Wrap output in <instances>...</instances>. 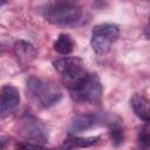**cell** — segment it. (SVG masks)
Listing matches in <instances>:
<instances>
[{"label": "cell", "instance_id": "obj_14", "mask_svg": "<svg viewBox=\"0 0 150 150\" xmlns=\"http://www.w3.org/2000/svg\"><path fill=\"white\" fill-rule=\"evenodd\" d=\"M138 145L142 150H149V144H150V136H149V124L145 122L144 127L142 128L139 135H138Z\"/></svg>", "mask_w": 150, "mask_h": 150}, {"label": "cell", "instance_id": "obj_13", "mask_svg": "<svg viewBox=\"0 0 150 150\" xmlns=\"http://www.w3.org/2000/svg\"><path fill=\"white\" fill-rule=\"evenodd\" d=\"M109 136H110V139H111V143L115 145V146H120L123 144L124 142V130L122 128V124H121V121H114V122H110V125H109Z\"/></svg>", "mask_w": 150, "mask_h": 150}, {"label": "cell", "instance_id": "obj_3", "mask_svg": "<svg viewBox=\"0 0 150 150\" xmlns=\"http://www.w3.org/2000/svg\"><path fill=\"white\" fill-rule=\"evenodd\" d=\"M74 101L80 103L100 104L103 95V87L96 73H89L69 90Z\"/></svg>", "mask_w": 150, "mask_h": 150}, {"label": "cell", "instance_id": "obj_2", "mask_svg": "<svg viewBox=\"0 0 150 150\" xmlns=\"http://www.w3.org/2000/svg\"><path fill=\"white\" fill-rule=\"evenodd\" d=\"M26 86L30 97L42 108H50L62 100V90L50 80L32 76L27 80Z\"/></svg>", "mask_w": 150, "mask_h": 150}, {"label": "cell", "instance_id": "obj_1", "mask_svg": "<svg viewBox=\"0 0 150 150\" xmlns=\"http://www.w3.org/2000/svg\"><path fill=\"white\" fill-rule=\"evenodd\" d=\"M43 18L56 26H76L83 16V8L76 1H50L42 8Z\"/></svg>", "mask_w": 150, "mask_h": 150}, {"label": "cell", "instance_id": "obj_11", "mask_svg": "<svg viewBox=\"0 0 150 150\" xmlns=\"http://www.w3.org/2000/svg\"><path fill=\"white\" fill-rule=\"evenodd\" d=\"M100 139V136H76L73 134H69L67 138L63 141V148L68 150L79 149V148H88L94 145Z\"/></svg>", "mask_w": 150, "mask_h": 150}, {"label": "cell", "instance_id": "obj_9", "mask_svg": "<svg viewBox=\"0 0 150 150\" xmlns=\"http://www.w3.org/2000/svg\"><path fill=\"white\" fill-rule=\"evenodd\" d=\"M13 49L18 59V62L22 68H27L38 56L36 48L30 42L25 41V40H18L14 43Z\"/></svg>", "mask_w": 150, "mask_h": 150}, {"label": "cell", "instance_id": "obj_6", "mask_svg": "<svg viewBox=\"0 0 150 150\" xmlns=\"http://www.w3.org/2000/svg\"><path fill=\"white\" fill-rule=\"evenodd\" d=\"M120 36V28L115 23L103 22L96 25L91 30L90 45L97 55H105Z\"/></svg>", "mask_w": 150, "mask_h": 150}, {"label": "cell", "instance_id": "obj_8", "mask_svg": "<svg viewBox=\"0 0 150 150\" xmlns=\"http://www.w3.org/2000/svg\"><path fill=\"white\" fill-rule=\"evenodd\" d=\"M107 121V116L103 114H83L74 117L70 122V132H81L103 124Z\"/></svg>", "mask_w": 150, "mask_h": 150}, {"label": "cell", "instance_id": "obj_10", "mask_svg": "<svg viewBox=\"0 0 150 150\" xmlns=\"http://www.w3.org/2000/svg\"><path fill=\"white\" fill-rule=\"evenodd\" d=\"M130 107L137 117L144 122H149V100L145 96L134 94L130 97Z\"/></svg>", "mask_w": 150, "mask_h": 150}, {"label": "cell", "instance_id": "obj_7", "mask_svg": "<svg viewBox=\"0 0 150 150\" xmlns=\"http://www.w3.org/2000/svg\"><path fill=\"white\" fill-rule=\"evenodd\" d=\"M20 103V93L16 87L5 84L0 88V116L2 118L13 114Z\"/></svg>", "mask_w": 150, "mask_h": 150}, {"label": "cell", "instance_id": "obj_4", "mask_svg": "<svg viewBox=\"0 0 150 150\" xmlns=\"http://www.w3.org/2000/svg\"><path fill=\"white\" fill-rule=\"evenodd\" d=\"M16 132L29 143L43 144L48 141V130L46 124L35 115L23 112L15 123Z\"/></svg>", "mask_w": 150, "mask_h": 150}, {"label": "cell", "instance_id": "obj_15", "mask_svg": "<svg viewBox=\"0 0 150 150\" xmlns=\"http://www.w3.org/2000/svg\"><path fill=\"white\" fill-rule=\"evenodd\" d=\"M4 4H5V2H4V1H0V7H1V6H2V5H4Z\"/></svg>", "mask_w": 150, "mask_h": 150}, {"label": "cell", "instance_id": "obj_12", "mask_svg": "<svg viewBox=\"0 0 150 150\" xmlns=\"http://www.w3.org/2000/svg\"><path fill=\"white\" fill-rule=\"evenodd\" d=\"M75 42L73 38L67 33H61L53 43V49L60 55H68L74 50Z\"/></svg>", "mask_w": 150, "mask_h": 150}, {"label": "cell", "instance_id": "obj_5", "mask_svg": "<svg viewBox=\"0 0 150 150\" xmlns=\"http://www.w3.org/2000/svg\"><path fill=\"white\" fill-rule=\"evenodd\" d=\"M54 68L60 74L63 83L70 90L74 88L87 74L84 62L77 56H66L57 59L53 62Z\"/></svg>", "mask_w": 150, "mask_h": 150}]
</instances>
